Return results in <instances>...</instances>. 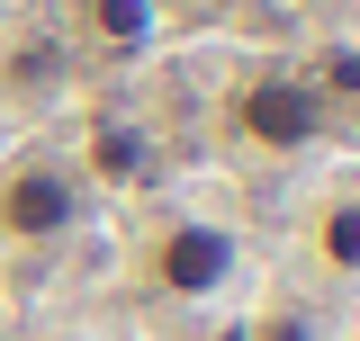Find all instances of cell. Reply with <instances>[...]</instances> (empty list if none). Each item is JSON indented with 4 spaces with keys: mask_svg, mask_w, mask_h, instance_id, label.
I'll list each match as a JSON object with an SVG mask.
<instances>
[{
    "mask_svg": "<svg viewBox=\"0 0 360 341\" xmlns=\"http://www.w3.org/2000/svg\"><path fill=\"white\" fill-rule=\"evenodd\" d=\"M153 279H162L172 297H217L225 279H234V234H225V225H207V215L172 225V234L153 243Z\"/></svg>",
    "mask_w": 360,
    "mask_h": 341,
    "instance_id": "3",
    "label": "cell"
},
{
    "mask_svg": "<svg viewBox=\"0 0 360 341\" xmlns=\"http://www.w3.org/2000/svg\"><path fill=\"white\" fill-rule=\"evenodd\" d=\"M262 341H315L307 323H262Z\"/></svg>",
    "mask_w": 360,
    "mask_h": 341,
    "instance_id": "8",
    "label": "cell"
},
{
    "mask_svg": "<svg viewBox=\"0 0 360 341\" xmlns=\"http://www.w3.org/2000/svg\"><path fill=\"white\" fill-rule=\"evenodd\" d=\"M307 9H315V0H307Z\"/></svg>",
    "mask_w": 360,
    "mask_h": 341,
    "instance_id": "10",
    "label": "cell"
},
{
    "mask_svg": "<svg viewBox=\"0 0 360 341\" xmlns=\"http://www.w3.org/2000/svg\"><path fill=\"white\" fill-rule=\"evenodd\" d=\"M72 215H82V189L63 162H18L0 180V234L9 243H63Z\"/></svg>",
    "mask_w": 360,
    "mask_h": 341,
    "instance_id": "2",
    "label": "cell"
},
{
    "mask_svg": "<svg viewBox=\"0 0 360 341\" xmlns=\"http://www.w3.org/2000/svg\"><path fill=\"white\" fill-rule=\"evenodd\" d=\"M90 27L108 45H144L153 36V0H90Z\"/></svg>",
    "mask_w": 360,
    "mask_h": 341,
    "instance_id": "5",
    "label": "cell"
},
{
    "mask_svg": "<svg viewBox=\"0 0 360 341\" xmlns=\"http://www.w3.org/2000/svg\"><path fill=\"white\" fill-rule=\"evenodd\" d=\"M90 153H99V170H108V180H144V162H153L127 126H99V144H90Z\"/></svg>",
    "mask_w": 360,
    "mask_h": 341,
    "instance_id": "6",
    "label": "cell"
},
{
    "mask_svg": "<svg viewBox=\"0 0 360 341\" xmlns=\"http://www.w3.org/2000/svg\"><path fill=\"white\" fill-rule=\"evenodd\" d=\"M333 81H342V90H360V54H333Z\"/></svg>",
    "mask_w": 360,
    "mask_h": 341,
    "instance_id": "7",
    "label": "cell"
},
{
    "mask_svg": "<svg viewBox=\"0 0 360 341\" xmlns=\"http://www.w3.org/2000/svg\"><path fill=\"white\" fill-rule=\"evenodd\" d=\"M234 126L252 135L262 153H307L324 135V90L297 81V72H262V81L234 90Z\"/></svg>",
    "mask_w": 360,
    "mask_h": 341,
    "instance_id": "1",
    "label": "cell"
},
{
    "mask_svg": "<svg viewBox=\"0 0 360 341\" xmlns=\"http://www.w3.org/2000/svg\"><path fill=\"white\" fill-rule=\"evenodd\" d=\"M315 252H324V269L360 279V198H333V207H324V225H315Z\"/></svg>",
    "mask_w": 360,
    "mask_h": 341,
    "instance_id": "4",
    "label": "cell"
},
{
    "mask_svg": "<svg viewBox=\"0 0 360 341\" xmlns=\"http://www.w3.org/2000/svg\"><path fill=\"white\" fill-rule=\"evenodd\" d=\"M54 341H90V333H54Z\"/></svg>",
    "mask_w": 360,
    "mask_h": 341,
    "instance_id": "9",
    "label": "cell"
}]
</instances>
